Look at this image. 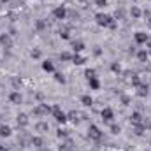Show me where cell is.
Returning <instances> with one entry per match:
<instances>
[{"instance_id":"43","label":"cell","mask_w":151,"mask_h":151,"mask_svg":"<svg viewBox=\"0 0 151 151\" xmlns=\"http://www.w3.org/2000/svg\"><path fill=\"white\" fill-rule=\"evenodd\" d=\"M0 2H2V4H7V2H9V0H0Z\"/></svg>"},{"instance_id":"27","label":"cell","mask_w":151,"mask_h":151,"mask_svg":"<svg viewBox=\"0 0 151 151\" xmlns=\"http://www.w3.org/2000/svg\"><path fill=\"white\" fill-rule=\"evenodd\" d=\"M97 72H95V69H86V72H84V76H86V79H91V77H97Z\"/></svg>"},{"instance_id":"20","label":"cell","mask_w":151,"mask_h":151,"mask_svg":"<svg viewBox=\"0 0 151 151\" xmlns=\"http://www.w3.org/2000/svg\"><path fill=\"white\" fill-rule=\"evenodd\" d=\"M72 62H74L76 65H83V63L86 62V58H83L81 55H77V53H76V55H72Z\"/></svg>"},{"instance_id":"31","label":"cell","mask_w":151,"mask_h":151,"mask_svg":"<svg viewBox=\"0 0 151 151\" xmlns=\"http://www.w3.org/2000/svg\"><path fill=\"white\" fill-rule=\"evenodd\" d=\"M60 60L69 62V60H72V55H70V53H62V55H60Z\"/></svg>"},{"instance_id":"21","label":"cell","mask_w":151,"mask_h":151,"mask_svg":"<svg viewBox=\"0 0 151 151\" xmlns=\"http://www.w3.org/2000/svg\"><path fill=\"white\" fill-rule=\"evenodd\" d=\"M30 144H32L34 148H42V144H44V142H42V139H40V137H32V139H30Z\"/></svg>"},{"instance_id":"26","label":"cell","mask_w":151,"mask_h":151,"mask_svg":"<svg viewBox=\"0 0 151 151\" xmlns=\"http://www.w3.org/2000/svg\"><path fill=\"white\" fill-rule=\"evenodd\" d=\"M114 16H116V19H123V18H125V9H121V7L116 9V14H114Z\"/></svg>"},{"instance_id":"15","label":"cell","mask_w":151,"mask_h":151,"mask_svg":"<svg viewBox=\"0 0 151 151\" xmlns=\"http://www.w3.org/2000/svg\"><path fill=\"white\" fill-rule=\"evenodd\" d=\"M148 55H150V53H148L146 49H141V51L137 53V60L144 63V62H148Z\"/></svg>"},{"instance_id":"22","label":"cell","mask_w":151,"mask_h":151,"mask_svg":"<svg viewBox=\"0 0 151 151\" xmlns=\"http://www.w3.org/2000/svg\"><path fill=\"white\" fill-rule=\"evenodd\" d=\"M77 116H79V113H76V111H70V113L67 114V118H69L70 121H74L76 125H77V123L81 121V118H77Z\"/></svg>"},{"instance_id":"7","label":"cell","mask_w":151,"mask_h":151,"mask_svg":"<svg viewBox=\"0 0 151 151\" xmlns=\"http://www.w3.org/2000/svg\"><path fill=\"white\" fill-rule=\"evenodd\" d=\"M100 114H102V119H104V121H111V119L114 118V113H113L111 107H104Z\"/></svg>"},{"instance_id":"28","label":"cell","mask_w":151,"mask_h":151,"mask_svg":"<svg viewBox=\"0 0 151 151\" xmlns=\"http://www.w3.org/2000/svg\"><path fill=\"white\" fill-rule=\"evenodd\" d=\"M35 28H37V30H44V28H46V21H44V19H39L37 23H35Z\"/></svg>"},{"instance_id":"6","label":"cell","mask_w":151,"mask_h":151,"mask_svg":"<svg viewBox=\"0 0 151 151\" xmlns=\"http://www.w3.org/2000/svg\"><path fill=\"white\" fill-rule=\"evenodd\" d=\"M134 37H135V42H137V44H146V42H148V39H150V35H148V34H144V32H135V35H134Z\"/></svg>"},{"instance_id":"25","label":"cell","mask_w":151,"mask_h":151,"mask_svg":"<svg viewBox=\"0 0 151 151\" xmlns=\"http://www.w3.org/2000/svg\"><path fill=\"white\" fill-rule=\"evenodd\" d=\"M56 135H58L60 139H65V137H69V130H63V128H58V132H56Z\"/></svg>"},{"instance_id":"5","label":"cell","mask_w":151,"mask_h":151,"mask_svg":"<svg viewBox=\"0 0 151 151\" xmlns=\"http://www.w3.org/2000/svg\"><path fill=\"white\" fill-rule=\"evenodd\" d=\"M53 16H55L56 19H65V16H67V9H65L63 5H58V7H55Z\"/></svg>"},{"instance_id":"18","label":"cell","mask_w":151,"mask_h":151,"mask_svg":"<svg viewBox=\"0 0 151 151\" xmlns=\"http://www.w3.org/2000/svg\"><path fill=\"white\" fill-rule=\"evenodd\" d=\"M81 102H83V106H86V107L93 106V99H91L90 95H83V97H81Z\"/></svg>"},{"instance_id":"40","label":"cell","mask_w":151,"mask_h":151,"mask_svg":"<svg viewBox=\"0 0 151 151\" xmlns=\"http://www.w3.org/2000/svg\"><path fill=\"white\" fill-rule=\"evenodd\" d=\"M142 14H144V16H146V18H150V16H151V11H150V9H146V11H144V12H142Z\"/></svg>"},{"instance_id":"11","label":"cell","mask_w":151,"mask_h":151,"mask_svg":"<svg viewBox=\"0 0 151 151\" xmlns=\"http://www.w3.org/2000/svg\"><path fill=\"white\" fill-rule=\"evenodd\" d=\"M35 130L40 132V134H44V132H47V130H49V125H47L46 121H39L37 125H35Z\"/></svg>"},{"instance_id":"29","label":"cell","mask_w":151,"mask_h":151,"mask_svg":"<svg viewBox=\"0 0 151 151\" xmlns=\"http://www.w3.org/2000/svg\"><path fill=\"white\" fill-rule=\"evenodd\" d=\"M55 79H56L58 83H62V84L65 83V77H63V74H62V72H55Z\"/></svg>"},{"instance_id":"34","label":"cell","mask_w":151,"mask_h":151,"mask_svg":"<svg viewBox=\"0 0 151 151\" xmlns=\"http://www.w3.org/2000/svg\"><path fill=\"white\" fill-rule=\"evenodd\" d=\"M95 5L97 7H104V5H107V0H95Z\"/></svg>"},{"instance_id":"36","label":"cell","mask_w":151,"mask_h":151,"mask_svg":"<svg viewBox=\"0 0 151 151\" xmlns=\"http://www.w3.org/2000/svg\"><path fill=\"white\" fill-rule=\"evenodd\" d=\"M60 37L62 39H69V32H67V30H60Z\"/></svg>"},{"instance_id":"16","label":"cell","mask_w":151,"mask_h":151,"mask_svg":"<svg viewBox=\"0 0 151 151\" xmlns=\"http://www.w3.org/2000/svg\"><path fill=\"white\" fill-rule=\"evenodd\" d=\"M88 84H90V88H91V90H99V88H100V81H99L97 77L88 79Z\"/></svg>"},{"instance_id":"23","label":"cell","mask_w":151,"mask_h":151,"mask_svg":"<svg viewBox=\"0 0 151 151\" xmlns=\"http://www.w3.org/2000/svg\"><path fill=\"white\" fill-rule=\"evenodd\" d=\"M0 42H2V44H5L7 47H11V46H12V42H11V39H9L7 34H2V35H0Z\"/></svg>"},{"instance_id":"17","label":"cell","mask_w":151,"mask_h":151,"mask_svg":"<svg viewBox=\"0 0 151 151\" xmlns=\"http://www.w3.org/2000/svg\"><path fill=\"white\" fill-rule=\"evenodd\" d=\"M137 95H139V97H148V84L137 86Z\"/></svg>"},{"instance_id":"9","label":"cell","mask_w":151,"mask_h":151,"mask_svg":"<svg viewBox=\"0 0 151 151\" xmlns=\"http://www.w3.org/2000/svg\"><path fill=\"white\" fill-rule=\"evenodd\" d=\"M9 100H11L12 104H21L23 97H21V93H19V91H12V93L9 95Z\"/></svg>"},{"instance_id":"41","label":"cell","mask_w":151,"mask_h":151,"mask_svg":"<svg viewBox=\"0 0 151 151\" xmlns=\"http://www.w3.org/2000/svg\"><path fill=\"white\" fill-rule=\"evenodd\" d=\"M146 25L151 28V16H150V18H146Z\"/></svg>"},{"instance_id":"8","label":"cell","mask_w":151,"mask_h":151,"mask_svg":"<svg viewBox=\"0 0 151 151\" xmlns=\"http://www.w3.org/2000/svg\"><path fill=\"white\" fill-rule=\"evenodd\" d=\"M142 119H144V118H142V114L139 113V111L132 113V116H130V121H132L134 125H141V123H142Z\"/></svg>"},{"instance_id":"1","label":"cell","mask_w":151,"mask_h":151,"mask_svg":"<svg viewBox=\"0 0 151 151\" xmlns=\"http://www.w3.org/2000/svg\"><path fill=\"white\" fill-rule=\"evenodd\" d=\"M95 19H97V25H99V27H104V28H113V30H116V28H118L116 19H114L113 16H109V14L99 12V14L95 16Z\"/></svg>"},{"instance_id":"33","label":"cell","mask_w":151,"mask_h":151,"mask_svg":"<svg viewBox=\"0 0 151 151\" xmlns=\"http://www.w3.org/2000/svg\"><path fill=\"white\" fill-rule=\"evenodd\" d=\"M121 104H123V106H128V104H130V97L123 95V97H121Z\"/></svg>"},{"instance_id":"2","label":"cell","mask_w":151,"mask_h":151,"mask_svg":"<svg viewBox=\"0 0 151 151\" xmlns=\"http://www.w3.org/2000/svg\"><path fill=\"white\" fill-rule=\"evenodd\" d=\"M88 137L93 139V141H100V139H102V132H100V128H99L97 125H90V128H88Z\"/></svg>"},{"instance_id":"35","label":"cell","mask_w":151,"mask_h":151,"mask_svg":"<svg viewBox=\"0 0 151 151\" xmlns=\"http://www.w3.org/2000/svg\"><path fill=\"white\" fill-rule=\"evenodd\" d=\"M30 55H32V58H39V56H40V49H32Z\"/></svg>"},{"instance_id":"38","label":"cell","mask_w":151,"mask_h":151,"mask_svg":"<svg viewBox=\"0 0 151 151\" xmlns=\"http://www.w3.org/2000/svg\"><path fill=\"white\" fill-rule=\"evenodd\" d=\"M69 14H70V18H76V19H77V18H79V14H77V12H76V11H70V12H69Z\"/></svg>"},{"instance_id":"37","label":"cell","mask_w":151,"mask_h":151,"mask_svg":"<svg viewBox=\"0 0 151 151\" xmlns=\"http://www.w3.org/2000/svg\"><path fill=\"white\" fill-rule=\"evenodd\" d=\"M12 84H14V86L18 88V86H21V81H19L18 77H14V79H12Z\"/></svg>"},{"instance_id":"30","label":"cell","mask_w":151,"mask_h":151,"mask_svg":"<svg viewBox=\"0 0 151 151\" xmlns=\"http://www.w3.org/2000/svg\"><path fill=\"white\" fill-rule=\"evenodd\" d=\"M111 69H113V72H116V74H119V72H121V65H119V63H116V62L111 65Z\"/></svg>"},{"instance_id":"39","label":"cell","mask_w":151,"mask_h":151,"mask_svg":"<svg viewBox=\"0 0 151 151\" xmlns=\"http://www.w3.org/2000/svg\"><path fill=\"white\" fill-rule=\"evenodd\" d=\"M146 46H148V53H151V39H148V42H146Z\"/></svg>"},{"instance_id":"10","label":"cell","mask_w":151,"mask_h":151,"mask_svg":"<svg viewBox=\"0 0 151 151\" xmlns=\"http://www.w3.org/2000/svg\"><path fill=\"white\" fill-rule=\"evenodd\" d=\"M16 123H18V127H27L28 125V116L27 114H18V118H16Z\"/></svg>"},{"instance_id":"42","label":"cell","mask_w":151,"mask_h":151,"mask_svg":"<svg viewBox=\"0 0 151 151\" xmlns=\"http://www.w3.org/2000/svg\"><path fill=\"white\" fill-rule=\"evenodd\" d=\"M0 151H7V150H5V148H4V146H0Z\"/></svg>"},{"instance_id":"14","label":"cell","mask_w":151,"mask_h":151,"mask_svg":"<svg viewBox=\"0 0 151 151\" xmlns=\"http://www.w3.org/2000/svg\"><path fill=\"white\" fill-rule=\"evenodd\" d=\"M11 134H12L11 127H7V125H0V137H9Z\"/></svg>"},{"instance_id":"4","label":"cell","mask_w":151,"mask_h":151,"mask_svg":"<svg viewBox=\"0 0 151 151\" xmlns=\"http://www.w3.org/2000/svg\"><path fill=\"white\" fill-rule=\"evenodd\" d=\"M53 109L49 107V106H46V104H39L37 107L32 111V114H35V116H42V114H47V113H51Z\"/></svg>"},{"instance_id":"32","label":"cell","mask_w":151,"mask_h":151,"mask_svg":"<svg viewBox=\"0 0 151 151\" xmlns=\"http://www.w3.org/2000/svg\"><path fill=\"white\" fill-rule=\"evenodd\" d=\"M111 132H113V134H119V132H121L119 125H116V123H113V125H111Z\"/></svg>"},{"instance_id":"12","label":"cell","mask_w":151,"mask_h":151,"mask_svg":"<svg viewBox=\"0 0 151 151\" xmlns=\"http://www.w3.org/2000/svg\"><path fill=\"white\" fill-rule=\"evenodd\" d=\"M130 16H132L134 19H139V18L142 16V11H141L139 7H135V5H132V9H130Z\"/></svg>"},{"instance_id":"3","label":"cell","mask_w":151,"mask_h":151,"mask_svg":"<svg viewBox=\"0 0 151 151\" xmlns=\"http://www.w3.org/2000/svg\"><path fill=\"white\" fill-rule=\"evenodd\" d=\"M51 113H53V116H55V119H56L58 123H65V121L69 119V118H67V114H65L63 111H62V109H60V106H55Z\"/></svg>"},{"instance_id":"19","label":"cell","mask_w":151,"mask_h":151,"mask_svg":"<svg viewBox=\"0 0 151 151\" xmlns=\"http://www.w3.org/2000/svg\"><path fill=\"white\" fill-rule=\"evenodd\" d=\"M72 49H74V53H79V51L84 49V44H83L81 40H74V42H72Z\"/></svg>"},{"instance_id":"24","label":"cell","mask_w":151,"mask_h":151,"mask_svg":"<svg viewBox=\"0 0 151 151\" xmlns=\"http://www.w3.org/2000/svg\"><path fill=\"white\" fill-rule=\"evenodd\" d=\"M130 83H132V84H134L135 88L142 84V83H141V77H139V76H135V74H132V79H130Z\"/></svg>"},{"instance_id":"44","label":"cell","mask_w":151,"mask_h":151,"mask_svg":"<svg viewBox=\"0 0 151 151\" xmlns=\"http://www.w3.org/2000/svg\"><path fill=\"white\" fill-rule=\"evenodd\" d=\"M135 2H137V0H135Z\"/></svg>"},{"instance_id":"13","label":"cell","mask_w":151,"mask_h":151,"mask_svg":"<svg viewBox=\"0 0 151 151\" xmlns=\"http://www.w3.org/2000/svg\"><path fill=\"white\" fill-rule=\"evenodd\" d=\"M42 70H46V72H53V70H55L53 62H51V60H44V62H42Z\"/></svg>"}]
</instances>
